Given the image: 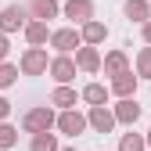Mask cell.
<instances>
[{"instance_id":"cell-24","label":"cell","mask_w":151,"mask_h":151,"mask_svg":"<svg viewBox=\"0 0 151 151\" xmlns=\"http://www.w3.org/2000/svg\"><path fill=\"white\" fill-rule=\"evenodd\" d=\"M7 50H11V43H7V32H0V61L7 58Z\"/></svg>"},{"instance_id":"cell-3","label":"cell","mask_w":151,"mask_h":151,"mask_svg":"<svg viewBox=\"0 0 151 151\" xmlns=\"http://www.w3.org/2000/svg\"><path fill=\"white\" fill-rule=\"evenodd\" d=\"M29 7L22 4H7L4 11H0V32H18V29H25L29 25Z\"/></svg>"},{"instance_id":"cell-22","label":"cell","mask_w":151,"mask_h":151,"mask_svg":"<svg viewBox=\"0 0 151 151\" xmlns=\"http://www.w3.org/2000/svg\"><path fill=\"white\" fill-rule=\"evenodd\" d=\"M14 144H18V129L11 122H0V151H4V147H14Z\"/></svg>"},{"instance_id":"cell-26","label":"cell","mask_w":151,"mask_h":151,"mask_svg":"<svg viewBox=\"0 0 151 151\" xmlns=\"http://www.w3.org/2000/svg\"><path fill=\"white\" fill-rule=\"evenodd\" d=\"M140 36H144V43H151V18L144 22V29H140Z\"/></svg>"},{"instance_id":"cell-12","label":"cell","mask_w":151,"mask_h":151,"mask_svg":"<svg viewBox=\"0 0 151 151\" xmlns=\"http://www.w3.org/2000/svg\"><path fill=\"white\" fill-rule=\"evenodd\" d=\"M115 119H119L122 126H133V122L140 119V104H137L133 97H119V104H115Z\"/></svg>"},{"instance_id":"cell-4","label":"cell","mask_w":151,"mask_h":151,"mask_svg":"<svg viewBox=\"0 0 151 151\" xmlns=\"http://www.w3.org/2000/svg\"><path fill=\"white\" fill-rule=\"evenodd\" d=\"M18 68H22L25 76H43V72H50L47 50H43V47H29V50L22 54V61H18Z\"/></svg>"},{"instance_id":"cell-7","label":"cell","mask_w":151,"mask_h":151,"mask_svg":"<svg viewBox=\"0 0 151 151\" xmlns=\"http://www.w3.org/2000/svg\"><path fill=\"white\" fill-rule=\"evenodd\" d=\"M65 18H72L76 25H83L93 18V0H65V7H61Z\"/></svg>"},{"instance_id":"cell-27","label":"cell","mask_w":151,"mask_h":151,"mask_svg":"<svg viewBox=\"0 0 151 151\" xmlns=\"http://www.w3.org/2000/svg\"><path fill=\"white\" fill-rule=\"evenodd\" d=\"M144 137H147V144H151V129H147V133H144Z\"/></svg>"},{"instance_id":"cell-13","label":"cell","mask_w":151,"mask_h":151,"mask_svg":"<svg viewBox=\"0 0 151 151\" xmlns=\"http://www.w3.org/2000/svg\"><path fill=\"white\" fill-rule=\"evenodd\" d=\"M83 43H93V47H97V43H104V36H108V25L104 22H97V18H90V22H83Z\"/></svg>"},{"instance_id":"cell-11","label":"cell","mask_w":151,"mask_h":151,"mask_svg":"<svg viewBox=\"0 0 151 151\" xmlns=\"http://www.w3.org/2000/svg\"><path fill=\"white\" fill-rule=\"evenodd\" d=\"M137 79H140V76H133V68H126V72H119V76H111V93H119V97H133Z\"/></svg>"},{"instance_id":"cell-5","label":"cell","mask_w":151,"mask_h":151,"mask_svg":"<svg viewBox=\"0 0 151 151\" xmlns=\"http://www.w3.org/2000/svg\"><path fill=\"white\" fill-rule=\"evenodd\" d=\"M86 126H90V119L83 115V111H76V108H61V115H58V129H61V133L79 137Z\"/></svg>"},{"instance_id":"cell-20","label":"cell","mask_w":151,"mask_h":151,"mask_svg":"<svg viewBox=\"0 0 151 151\" xmlns=\"http://www.w3.org/2000/svg\"><path fill=\"white\" fill-rule=\"evenodd\" d=\"M144 147H147L144 133H122V140H119V151H144Z\"/></svg>"},{"instance_id":"cell-8","label":"cell","mask_w":151,"mask_h":151,"mask_svg":"<svg viewBox=\"0 0 151 151\" xmlns=\"http://www.w3.org/2000/svg\"><path fill=\"white\" fill-rule=\"evenodd\" d=\"M76 68H79V65H76L68 54H58V58L50 61V76H54V83H72V79H76Z\"/></svg>"},{"instance_id":"cell-6","label":"cell","mask_w":151,"mask_h":151,"mask_svg":"<svg viewBox=\"0 0 151 151\" xmlns=\"http://www.w3.org/2000/svg\"><path fill=\"white\" fill-rule=\"evenodd\" d=\"M86 119H90V126L97 129V133H111V129L119 126V119H115V111H108L104 104H90V111H86Z\"/></svg>"},{"instance_id":"cell-1","label":"cell","mask_w":151,"mask_h":151,"mask_svg":"<svg viewBox=\"0 0 151 151\" xmlns=\"http://www.w3.org/2000/svg\"><path fill=\"white\" fill-rule=\"evenodd\" d=\"M50 126H58V115H54L47 104L29 108L25 115H22V129H25V133H43V129H50Z\"/></svg>"},{"instance_id":"cell-25","label":"cell","mask_w":151,"mask_h":151,"mask_svg":"<svg viewBox=\"0 0 151 151\" xmlns=\"http://www.w3.org/2000/svg\"><path fill=\"white\" fill-rule=\"evenodd\" d=\"M7 115H11V101H7V97H0V122H4Z\"/></svg>"},{"instance_id":"cell-23","label":"cell","mask_w":151,"mask_h":151,"mask_svg":"<svg viewBox=\"0 0 151 151\" xmlns=\"http://www.w3.org/2000/svg\"><path fill=\"white\" fill-rule=\"evenodd\" d=\"M137 76H144V79H151V43L137 54Z\"/></svg>"},{"instance_id":"cell-10","label":"cell","mask_w":151,"mask_h":151,"mask_svg":"<svg viewBox=\"0 0 151 151\" xmlns=\"http://www.w3.org/2000/svg\"><path fill=\"white\" fill-rule=\"evenodd\" d=\"M76 65H79V72H97L101 68V54L93 43H83L79 50H76Z\"/></svg>"},{"instance_id":"cell-14","label":"cell","mask_w":151,"mask_h":151,"mask_svg":"<svg viewBox=\"0 0 151 151\" xmlns=\"http://www.w3.org/2000/svg\"><path fill=\"white\" fill-rule=\"evenodd\" d=\"M101 68H104V76H119V72L129 68V58H126L122 50H108V54H104V61H101Z\"/></svg>"},{"instance_id":"cell-19","label":"cell","mask_w":151,"mask_h":151,"mask_svg":"<svg viewBox=\"0 0 151 151\" xmlns=\"http://www.w3.org/2000/svg\"><path fill=\"white\" fill-rule=\"evenodd\" d=\"M29 151H61V147H58V137H54L50 129H43V133H32Z\"/></svg>"},{"instance_id":"cell-17","label":"cell","mask_w":151,"mask_h":151,"mask_svg":"<svg viewBox=\"0 0 151 151\" xmlns=\"http://www.w3.org/2000/svg\"><path fill=\"white\" fill-rule=\"evenodd\" d=\"M50 104H58V108H76V90L68 83H58L50 93Z\"/></svg>"},{"instance_id":"cell-15","label":"cell","mask_w":151,"mask_h":151,"mask_svg":"<svg viewBox=\"0 0 151 151\" xmlns=\"http://www.w3.org/2000/svg\"><path fill=\"white\" fill-rule=\"evenodd\" d=\"M58 0H29V14L32 18H43V22H50V18H58Z\"/></svg>"},{"instance_id":"cell-21","label":"cell","mask_w":151,"mask_h":151,"mask_svg":"<svg viewBox=\"0 0 151 151\" xmlns=\"http://www.w3.org/2000/svg\"><path fill=\"white\" fill-rule=\"evenodd\" d=\"M14 79H18V65H7V61H0V90L14 86Z\"/></svg>"},{"instance_id":"cell-9","label":"cell","mask_w":151,"mask_h":151,"mask_svg":"<svg viewBox=\"0 0 151 151\" xmlns=\"http://www.w3.org/2000/svg\"><path fill=\"white\" fill-rule=\"evenodd\" d=\"M22 32H25V43H29V47H43V43L50 40V29H47L43 18H32V22H29Z\"/></svg>"},{"instance_id":"cell-16","label":"cell","mask_w":151,"mask_h":151,"mask_svg":"<svg viewBox=\"0 0 151 151\" xmlns=\"http://www.w3.org/2000/svg\"><path fill=\"white\" fill-rule=\"evenodd\" d=\"M126 18L144 25L147 18H151V4H147V0H126Z\"/></svg>"},{"instance_id":"cell-18","label":"cell","mask_w":151,"mask_h":151,"mask_svg":"<svg viewBox=\"0 0 151 151\" xmlns=\"http://www.w3.org/2000/svg\"><path fill=\"white\" fill-rule=\"evenodd\" d=\"M79 97H83L86 104H108V86H101V83H86Z\"/></svg>"},{"instance_id":"cell-28","label":"cell","mask_w":151,"mask_h":151,"mask_svg":"<svg viewBox=\"0 0 151 151\" xmlns=\"http://www.w3.org/2000/svg\"><path fill=\"white\" fill-rule=\"evenodd\" d=\"M61 151H76V147H61Z\"/></svg>"},{"instance_id":"cell-2","label":"cell","mask_w":151,"mask_h":151,"mask_svg":"<svg viewBox=\"0 0 151 151\" xmlns=\"http://www.w3.org/2000/svg\"><path fill=\"white\" fill-rule=\"evenodd\" d=\"M50 47L58 50V54H72V50L83 47V32L76 29V25H68V29H54V32H50Z\"/></svg>"}]
</instances>
